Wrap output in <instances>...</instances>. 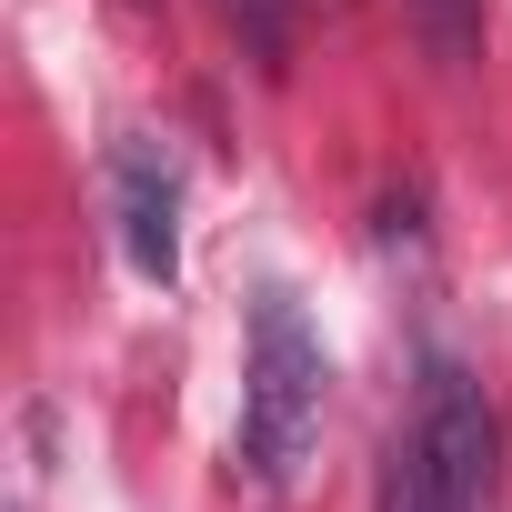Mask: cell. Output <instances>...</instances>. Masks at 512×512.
<instances>
[{"label":"cell","instance_id":"6da1fadb","mask_svg":"<svg viewBox=\"0 0 512 512\" xmlns=\"http://www.w3.org/2000/svg\"><path fill=\"white\" fill-rule=\"evenodd\" d=\"M322 392H332V372H322V342H312L302 302L262 292L251 302V372H241V462H251V482H272V492L302 482V462L322 442Z\"/></svg>","mask_w":512,"mask_h":512},{"label":"cell","instance_id":"7a4b0ae2","mask_svg":"<svg viewBox=\"0 0 512 512\" xmlns=\"http://www.w3.org/2000/svg\"><path fill=\"white\" fill-rule=\"evenodd\" d=\"M412 442H422V462H432L442 512H482V502H492V472H502V412H492V392H482L462 362H432V372H422Z\"/></svg>","mask_w":512,"mask_h":512},{"label":"cell","instance_id":"3957f363","mask_svg":"<svg viewBox=\"0 0 512 512\" xmlns=\"http://www.w3.org/2000/svg\"><path fill=\"white\" fill-rule=\"evenodd\" d=\"M111 221H121V251L141 282H171L181 272V181L151 141H121L111 151Z\"/></svg>","mask_w":512,"mask_h":512},{"label":"cell","instance_id":"277c9868","mask_svg":"<svg viewBox=\"0 0 512 512\" xmlns=\"http://www.w3.org/2000/svg\"><path fill=\"white\" fill-rule=\"evenodd\" d=\"M402 11H412V31H422V51L442 71H462L482 51V0H402Z\"/></svg>","mask_w":512,"mask_h":512},{"label":"cell","instance_id":"5b68a950","mask_svg":"<svg viewBox=\"0 0 512 512\" xmlns=\"http://www.w3.org/2000/svg\"><path fill=\"white\" fill-rule=\"evenodd\" d=\"M221 21L241 31V51L262 71H282L292 61V31H302V0H221Z\"/></svg>","mask_w":512,"mask_h":512},{"label":"cell","instance_id":"8992f818","mask_svg":"<svg viewBox=\"0 0 512 512\" xmlns=\"http://www.w3.org/2000/svg\"><path fill=\"white\" fill-rule=\"evenodd\" d=\"M382 512H442V492H432V462H422V442H412V432L382 452Z\"/></svg>","mask_w":512,"mask_h":512},{"label":"cell","instance_id":"52a82bcc","mask_svg":"<svg viewBox=\"0 0 512 512\" xmlns=\"http://www.w3.org/2000/svg\"><path fill=\"white\" fill-rule=\"evenodd\" d=\"M131 11H141V0H131Z\"/></svg>","mask_w":512,"mask_h":512}]
</instances>
